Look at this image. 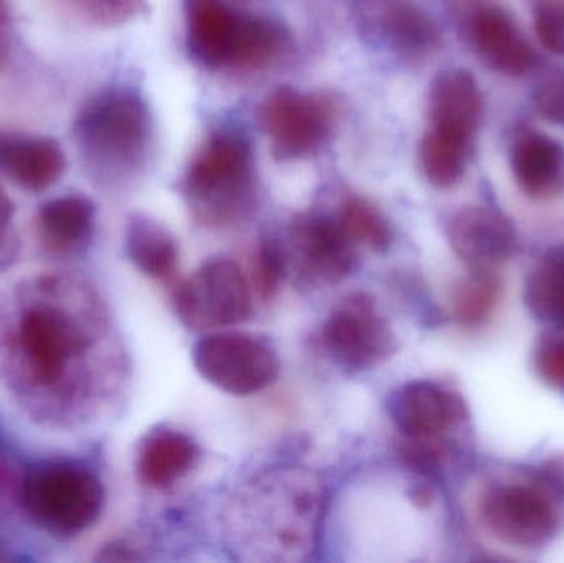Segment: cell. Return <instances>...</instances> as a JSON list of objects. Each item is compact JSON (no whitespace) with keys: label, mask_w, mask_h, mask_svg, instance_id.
<instances>
[{"label":"cell","mask_w":564,"mask_h":563,"mask_svg":"<svg viewBox=\"0 0 564 563\" xmlns=\"http://www.w3.org/2000/svg\"><path fill=\"white\" fill-rule=\"evenodd\" d=\"M73 132L93 174L108 181L128 177L151 151L152 116L134 88L111 86L79 108Z\"/></svg>","instance_id":"obj_1"},{"label":"cell","mask_w":564,"mask_h":563,"mask_svg":"<svg viewBox=\"0 0 564 563\" xmlns=\"http://www.w3.org/2000/svg\"><path fill=\"white\" fill-rule=\"evenodd\" d=\"M188 52L210 69H260L288 52L291 35L271 17L248 15L225 0H184Z\"/></svg>","instance_id":"obj_2"},{"label":"cell","mask_w":564,"mask_h":563,"mask_svg":"<svg viewBox=\"0 0 564 563\" xmlns=\"http://www.w3.org/2000/svg\"><path fill=\"white\" fill-rule=\"evenodd\" d=\"M182 188L205 224L240 217L254 194V155L248 139L230 129L208 136L188 162Z\"/></svg>","instance_id":"obj_3"},{"label":"cell","mask_w":564,"mask_h":563,"mask_svg":"<svg viewBox=\"0 0 564 563\" xmlns=\"http://www.w3.org/2000/svg\"><path fill=\"white\" fill-rule=\"evenodd\" d=\"M26 515L56 535H75L91 528L105 506L98 476L72 463H46L30 469L20 485Z\"/></svg>","instance_id":"obj_4"},{"label":"cell","mask_w":564,"mask_h":563,"mask_svg":"<svg viewBox=\"0 0 564 563\" xmlns=\"http://www.w3.org/2000/svg\"><path fill=\"white\" fill-rule=\"evenodd\" d=\"M192 357L198 373L230 396H253L280 376L276 350L253 334H208L195 344Z\"/></svg>","instance_id":"obj_5"},{"label":"cell","mask_w":564,"mask_h":563,"mask_svg":"<svg viewBox=\"0 0 564 563\" xmlns=\"http://www.w3.org/2000/svg\"><path fill=\"white\" fill-rule=\"evenodd\" d=\"M174 307L178 320L194 331L235 326L250 316V284L237 263L217 258L175 288Z\"/></svg>","instance_id":"obj_6"},{"label":"cell","mask_w":564,"mask_h":563,"mask_svg":"<svg viewBox=\"0 0 564 563\" xmlns=\"http://www.w3.org/2000/svg\"><path fill=\"white\" fill-rule=\"evenodd\" d=\"M258 119L280 161L314 154L330 138L335 105L328 96L281 86L258 108Z\"/></svg>","instance_id":"obj_7"},{"label":"cell","mask_w":564,"mask_h":563,"mask_svg":"<svg viewBox=\"0 0 564 563\" xmlns=\"http://www.w3.org/2000/svg\"><path fill=\"white\" fill-rule=\"evenodd\" d=\"M325 349L347 370H368L390 359L398 339L373 297L354 293L332 311L322 329Z\"/></svg>","instance_id":"obj_8"},{"label":"cell","mask_w":564,"mask_h":563,"mask_svg":"<svg viewBox=\"0 0 564 563\" xmlns=\"http://www.w3.org/2000/svg\"><path fill=\"white\" fill-rule=\"evenodd\" d=\"M480 516L490 534L510 548L542 549L556 535L558 518L552 502L522 485L494 486L480 501Z\"/></svg>","instance_id":"obj_9"},{"label":"cell","mask_w":564,"mask_h":563,"mask_svg":"<svg viewBox=\"0 0 564 563\" xmlns=\"http://www.w3.org/2000/svg\"><path fill=\"white\" fill-rule=\"evenodd\" d=\"M388 412L404 440L437 442L456 429L467 416L463 399L453 390L416 380L391 396Z\"/></svg>","instance_id":"obj_10"},{"label":"cell","mask_w":564,"mask_h":563,"mask_svg":"<svg viewBox=\"0 0 564 563\" xmlns=\"http://www.w3.org/2000/svg\"><path fill=\"white\" fill-rule=\"evenodd\" d=\"M20 347L42 383H55L65 367L85 349V337L66 314L55 307H32L19 327Z\"/></svg>","instance_id":"obj_11"},{"label":"cell","mask_w":564,"mask_h":563,"mask_svg":"<svg viewBox=\"0 0 564 563\" xmlns=\"http://www.w3.org/2000/svg\"><path fill=\"white\" fill-rule=\"evenodd\" d=\"M451 248L470 271H496L516 253V228L489 207L460 208L447 225Z\"/></svg>","instance_id":"obj_12"},{"label":"cell","mask_w":564,"mask_h":563,"mask_svg":"<svg viewBox=\"0 0 564 563\" xmlns=\"http://www.w3.org/2000/svg\"><path fill=\"white\" fill-rule=\"evenodd\" d=\"M289 238L299 268L314 280L337 283L354 270L355 241L334 218L297 215L289 227Z\"/></svg>","instance_id":"obj_13"},{"label":"cell","mask_w":564,"mask_h":563,"mask_svg":"<svg viewBox=\"0 0 564 563\" xmlns=\"http://www.w3.org/2000/svg\"><path fill=\"white\" fill-rule=\"evenodd\" d=\"M469 32L477 52L497 72L520 76L532 68V46L502 7H477L469 19Z\"/></svg>","instance_id":"obj_14"},{"label":"cell","mask_w":564,"mask_h":563,"mask_svg":"<svg viewBox=\"0 0 564 563\" xmlns=\"http://www.w3.org/2000/svg\"><path fill=\"white\" fill-rule=\"evenodd\" d=\"M65 169L66 155L55 139L0 131V171L25 191H46Z\"/></svg>","instance_id":"obj_15"},{"label":"cell","mask_w":564,"mask_h":563,"mask_svg":"<svg viewBox=\"0 0 564 563\" xmlns=\"http://www.w3.org/2000/svg\"><path fill=\"white\" fill-rule=\"evenodd\" d=\"M482 109L479 85L467 69H444L431 83L427 96L430 128L474 141L482 119Z\"/></svg>","instance_id":"obj_16"},{"label":"cell","mask_w":564,"mask_h":563,"mask_svg":"<svg viewBox=\"0 0 564 563\" xmlns=\"http://www.w3.org/2000/svg\"><path fill=\"white\" fill-rule=\"evenodd\" d=\"M510 164L529 197L549 198L564 187V148L543 132H519L510 149Z\"/></svg>","instance_id":"obj_17"},{"label":"cell","mask_w":564,"mask_h":563,"mask_svg":"<svg viewBox=\"0 0 564 563\" xmlns=\"http://www.w3.org/2000/svg\"><path fill=\"white\" fill-rule=\"evenodd\" d=\"M198 459L194 440L177 430H155L149 433L139 450V479L149 488H167L187 475Z\"/></svg>","instance_id":"obj_18"},{"label":"cell","mask_w":564,"mask_h":563,"mask_svg":"<svg viewBox=\"0 0 564 563\" xmlns=\"http://www.w3.org/2000/svg\"><path fill=\"white\" fill-rule=\"evenodd\" d=\"M124 248L135 268L154 280H171L177 270V241L164 225L148 215L129 218Z\"/></svg>","instance_id":"obj_19"},{"label":"cell","mask_w":564,"mask_h":563,"mask_svg":"<svg viewBox=\"0 0 564 563\" xmlns=\"http://www.w3.org/2000/svg\"><path fill=\"white\" fill-rule=\"evenodd\" d=\"M96 210L85 195L52 198L39 210V231L53 250H72L91 237Z\"/></svg>","instance_id":"obj_20"},{"label":"cell","mask_w":564,"mask_h":563,"mask_svg":"<svg viewBox=\"0 0 564 563\" xmlns=\"http://www.w3.org/2000/svg\"><path fill=\"white\" fill-rule=\"evenodd\" d=\"M523 296L533 317L564 329V245L546 251L530 271Z\"/></svg>","instance_id":"obj_21"},{"label":"cell","mask_w":564,"mask_h":563,"mask_svg":"<svg viewBox=\"0 0 564 563\" xmlns=\"http://www.w3.org/2000/svg\"><path fill=\"white\" fill-rule=\"evenodd\" d=\"M381 26L388 42L403 55H427L441 42L440 26L433 17L408 0L387 3L381 13Z\"/></svg>","instance_id":"obj_22"},{"label":"cell","mask_w":564,"mask_h":563,"mask_svg":"<svg viewBox=\"0 0 564 563\" xmlns=\"http://www.w3.org/2000/svg\"><path fill=\"white\" fill-rule=\"evenodd\" d=\"M470 149V139L441 129H427L420 144V164L424 177L434 187H453L466 172Z\"/></svg>","instance_id":"obj_23"},{"label":"cell","mask_w":564,"mask_h":563,"mask_svg":"<svg viewBox=\"0 0 564 563\" xmlns=\"http://www.w3.org/2000/svg\"><path fill=\"white\" fill-rule=\"evenodd\" d=\"M499 297L500 284L494 271H473L454 293V316L463 326H479L489 320Z\"/></svg>","instance_id":"obj_24"},{"label":"cell","mask_w":564,"mask_h":563,"mask_svg":"<svg viewBox=\"0 0 564 563\" xmlns=\"http://www.w3.org/2000/svg\"><path fill=\"white\" fill-rule=\"evenodd\" d=\"M338 221L355 243L367 245L377 251L390 248L393 238L390 224L371 202L355 195L345 198Z\"/></svg>","instance_id":"obj_25"},{"label":"cell","mask_w":564,"mask_h":563,"mask_svg":"<svg viewBox=\"0 0 564 563\" xmlns=\"http://www.w3.org/2000/svg\"><path fill=\"white\" fill-rule=\"evenodd\" d=\"M284 251L274 240L261 241L254 255L253 281L258 293L268 300L280 290L284 277Z\"/></svg>","instance_id":"obj_26"},{"label":"cell","mask_w":564,"mask_h":563,"mask_svg":"<svg viewBox=\"0 0 564 563\" xmlns=\"http://www.w3.org/2000/svg\"><path fill=\"white\" fill-rule=\"evenodd\" d=\"M79 13L96 25L115 26L134 19L145 0H72Z\"/></svg>","instance_id":"obj_27"},{"label":"cell","mask_w":564,"mask_h":563,"mask_svg":"<svg viewBox=\"0 0 564 563\" xmlns=\"http://www.w3.org/2000/svg\"><path fill=\"white\" fill-rule=\"evenodd\" d=\"M532 12L540 42L564 55V0H532Z\"/></svg>","instance_id":"obj_28"},{"label":"cell","mask_w":564,"mask_h":563,"mask_svg":"<svg viewBox=\"0 0 564 563\" xmlns=\"http://www.w3.org/2000/svg\"><path fill=\"white\" fill-rule=\"evenodd\" d=\"M535 367L540 379L546 386L564 392V339L562 337L540 340L535 353Z\"/></svg>","instance_id":"obj_29"},{"label":"cell","mask_w":564,"mask_h":563,"mask_svg":"<svg viewBox=\"0 0 564 563\" xmlns=\"http://www.w3.org/2000/svg\"><path fill=\"white\" fill-rule=\"evenodd\" d=\"M533 101L543 118L555 124H564V69L552 73L540 83Z\"/></svg>","instance_id":"obj_30"},{"label":"cell","mask_w":564,"mask_h":563,"mask_svg":"<svg viewBox=\"0 0 564 563\" xmlns=\"http://www.w3.org/2000/svg\"><path fill=\"white\" fill-rule=\"evenodd\" d=\"M13 204L9 195L0 187V270L15 258L17 241L12 234Z\"/></svg>","instance_id":"obj_31"},{"label":"cell","mask_w":564,"mask_h":563,"mask_svg":"<svg viewBox=\"0 0 564 563\" xmlns=\"http://www.w3.org/2000/svg\"><path fill=\"white\" fill-rule=\"evenodd\" d=\"M9 55V3L0 0V66Z\"/></svg>","instance_id":"obj_32"}]
</instances>
